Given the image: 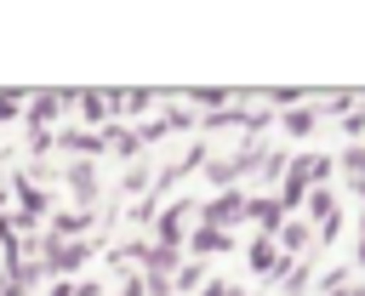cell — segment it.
Wrapping results in <instances>:
<instances>
[{
	"mask_svg": "<svg viewBox=\"0 0 365 296\" xmlns=\"http://www.w3.org/2000/svg\"><path fill=\"white\" fill-rule=\"evenodd\" d=\"M359 268H365V233H359Z\"/></svg>",
	"mask_w": 365,
	"mask_h": 296,
	"instance_id": "cell-18",
	"label": "cell"
},
{
	"mask_svg": "<svg viewBox=\"0 0 365 296\" xmlns=\"http://www.w3.org/2000/svg\"><path fill=\"white\" fill-rule=\"evenodd\" d=\"M103 148H114V154H137V148H143V131H131V125H108V131H103Z\"/></svg>",
	"mask_w": 365,
	"mask_h": 296,
	"instance_id": "cell-7",
	"label": "cell"
},
{
	"mask_svg": "<svg viewBox=\"0 0 365 296\" xmlns=\"http://www.w3.org/2000/svg\"><path fill=\"white\" fill-rule=\"evenodd\" d=\"M57 108H63V91H40V97H29V125H51Z\"/></svg>",
	"mask_w": 365,
	"mask_h": 296,
	"instance_id": "cell-5",
	"label": "cell"
},
{
	"mask_svg": "<svg viewBox=\"0 0 365 296\" xmlns=\"http://www.w3.org/2000/svg\"><path fill=\"white\" fill-rule=\"evenodd\" d=\"M228 245H234V239H228L222 228H205V222L194 228V250H200V256H211V250H228Z\"/></svg>",
	"mask_w": 365,
	"mask_h": 296,
	"instance_id": "cell-11",
	"label": "cell"
},
{
	"mask_svg": "<svg viewBox=\"0 0 365 296\" xmlns=\"http://www.w3.org/2000/svg\"><path fill=\"white\" fill-rule=\"evenodd\" d=\"M74 108H80L91 125H103V131H108V97H103V91H80V102H74Z\"/></svg>",
	"mask_w": 365,
	"mask_h": 296,
	"instance_id": "cell-8",
	"label": "cell"
},
{
	"mask_svg": "<svg viewBox=\"0 0 365 296\" xmlns=\"http://www.w3.org/2000/svg\"><path fill=\"white\" fill-rule=\"evenodd\" d=\"M205 296H245V290L228 285V279H205Z\"/></svg>",
	"mask_w": 365,
	"mask_h": 296,
	"instance_id": "cell-16",
	"label": "cell"
},
{
	"mask_svg": "<svg viewBox=\"0 0 365 296\" xmlns=\"http://www.w3.org/2000/svg\"><path fill=\"white\" fill-rule=\"evenodd\" d=\"M0 205H6V194H0Z\"/></svg>",
	"mask_w": 365,
	"mask_h": 296,
	"instance_id": "cell-19",
	"label": "cell"
},
{
	"mask_svg": "<svg viewBox=\"0 0 365 296\" xmlns=\"http://www.w3.org/2000/svg\"><path fill=\"white\" fill-rule=\"evenodd\" d=\"M274 239H279L285 256H308V250H314V228H308V222H285Z\"/></svg>",
	"mask_w": 365,
	"mask_h": 296,
	"instance_id": "cell-3",
	"label": "cell"
},
{
	"mask_svg": "<svg viewBox=\"0 0 365 296\" xmlns=\"http://www.w3.org/2000/svg\"><path fill=\"white\" fill-rule=\"evenodd\" d=\"M200 216H205V228H222V233H228V228H240V222L251 216V199L228 188V194H217V199H205V205H200Z\"/></svg>",
	"mask_w": 365,
	"mask_h": 296,
	"instance_id": "cell-1",
	"label": "cell"
},
{
	"mask_svg": "<svg viewBox=\"0 0 365 296\" xmlns=\"http://www.w3.org/2000/svg\"><path fill=\"white\" fill-rule=\"evenodd\" d=\"M74 296H103V285L97 279H74Z\"/></svg>",
	"mask_w": 365,
	"mask_h": 296,
	"instance_id": "cell-17",
	"label": "cell"
},
{
	"mask_svg": "<svg viewBox=\"0 0 365 296\" xmlns=\"http://www.w3.org/2000/svg\"><path fill=\"white\" fill-rule=\"evenodd\" d=\"M200 279H205L200 262H182V268H177V290H200Z\"/></svg>",
	"mask_w": 365,
	"mask_h": 296,
	"instance_id": "cell-13",
	"label": "cell"
},
{
	"mask_svg": "<svg viewBox=\"0 0 365 296\" xmlns=\"http://www.w3.org/2000/svg\"><path fill=\"white\" fill-rule=\"evenodd\" d=\"M314 114H319V108H297V114H285V131H297V137H308V125H314Z\"/></svg>",
	"mask_w": 365,
	"mask_h": 296,
	"instance_id": "cell-14",
	"label": "cell"
},
{
	"mask_svg": "<svg viewBox=\"0 0 365 296\" xmlns=\"http://www.w3.org/2000/svg\"><path fill=\"white\" fill-rule=\"evenodd\" d=\"M319 290H325V296H365V285H354L342 268H336V273H325V279H319Z\"/></svg>",
	"mask_w": 365,
	"mask_h": 296,
	"instance_id": "cell-12",
	"label": "cell"
},
{
	"mask_svg": "<svg viewBox=\"0 0 365 296\" xmlns=\"http://www.w3.org/2000/svg\"><path fill=\"white\" fill-rule=\"evenodd\" d=\"M57 142H63L68 154H80V159H86V154H103V131H63Z\"/></svg>",
	"mask_w": 365,
	"mask_h": 296,
	"instance_id": "cell-6",
	"label": "cell"
},
{
	"mask_svg": "<svg viewBox=\"0 0 365 296\" xmlns=\"http://www.w3.org/2000/svg\"><path fill=\"white\" fill-rule=\"evenodd\" d=\"M308 216L325 228V222L336 216V194H331V188H314V194H308Z\"/></svg>",
	"mask_w": 365,
	"mask_h": 296,
	"instance_id": "cell-10",
	"label": "cell"
},
{
	"mask_svg": "<svg viewBox=\"0 0 365 296\" xmlns=\"http://www.w3.org/2000/svg\"><path fill=\"white\" fill-rule=\"evenodd\" d=\"M188 216H194V205H171V211L154 222V245H165V250H182V228H188Z\"/></svg>",
	"mask_w": 365,
	"mask_h": 296,
	"instance_id": "cell-2",
	"label": "cell"
},
{
	"mask_svg": "<svg viewBox=\"0 0 365 296\" xmlns=\"http://www.w3.org/2000/svg\"><path fill=\"white\" fill-rule=\"evenodd\" d=\"M308 273H314V256H297V262L285 268V279H279V290H285V296H297V290H308Z\"/></svg>",
	"mask_w": 365,
	"mask_h": 296,
	"instance_id": "cell-9",
	"label": "cell"
},
{
	"mask_svg": "<svg viewBox=\"0 0 365 296\" xmlns=\"http://www.w3.org/2000/svg\"><path fill=\"white\" fill-rule=\"evenodd\" d=\"M23 114V91H0V120H17Z\"/></svg>",
	"mask_w": 365,
	"mask_h": 296,
	"instance_id": "cell-15",
	"label": "cell"
},
{
	"mask_svg": "<svg viewBox=\"0 0 365 296\" xmlns=\"http://www.w3.org/2000/svg\"><path fill=\"white\" fill-rule=\"evenodd\" d=\"M68 188H74L80 205H91V199H97V171H91L86 159H74V165H68Z\"/></svg>",
	"mask_w": 365,
	"mask_h": 296,
	"instance_id": "cell-4",
	"label": "cell"
}]
</instances>
